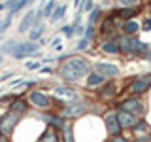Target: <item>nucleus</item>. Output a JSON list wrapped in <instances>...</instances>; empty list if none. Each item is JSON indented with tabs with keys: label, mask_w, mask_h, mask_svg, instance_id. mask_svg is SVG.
Instances as JSON below:
<instances>
[{
	"label": "nucleus",
	"mask_w": 151,
	"mask_h": 142,
	"mask_svg": "<svg viewBox=\"0 0 151 142\" xmlns=\"http://www.w3.org/2000/svg\"><path fill=\"white\" fill-rule=\"evenodd\" d=\"M87 72H89L87 61L79 59V57H76V59H70L68 63H64L63 68H60V76H63L66 82H76V80L83 78Z\"/></svg>",
	"instance_id": "obj_1"
},
{
	"label": "nucleus",
	"mask_w": 151,
	"mask_h": 142,
	"mask_svg": "<svg viewBox=\"0 0 151 142\" xmlns=\"http://www.w3.org/2000/svg\"><path fill=\"white\" fill-rule=\"evenodd\" d=\"M119 47H121V51L123 53H127V55H144L147 53V49H149V44H144V42H140L138 38H134V36H121L119 38Z\"/></svg>",
	"instance_id": "obj_2"
},
{
	"label": "nucleus",
	"mask_w": 151,
	"mask_h": 142,
	"mask_svg": "<svg viewBox=\"0 0 151 142\" xmlns=\"http://www.w3.org/2000/svg\"><path fill=\"white\" fill-rule=\"evenodd\" d=\"M119 110H125V112H129V114H132V116L140 117V120H142V116H144V114H145L144 102H142L140 99H136V97L125 99V101H123V102L119 104Z\"/></svg>",
	"instance_id": "obj_3"
},
{
	"label": "nucleus",
	"mask_w": 151,
	"mask_h": 142,
	"mask_svg": "<svg viewBox=\"0 0 151 142\" xmlns=\"http://www.w3.org/2000/svg\"><path fill=\"white\" fill-rule=\"evenodd\" d=\"M28 55L40 57V53H38V44H34V42H17L12 57H15V59H25Z\"/></svg>",
	"instance_id": "obj_4"
},
{
	"label": "nucleus",
	"mask_w": 151,
	"mask_h": 142,
	"mask_svg": "<svg viewBox=\"0 0 151 142\" xmlns=\"http://www.w3.org/2000/svg\"><path fill=\"white\" fill-rule=\"evenodd\" d=\"M147 89H151V74L147 76H140V78L132 80L129 85V91L132 95H144Z\"/></svg>",
	"instance_id": "obj_5"
},
{
	"label": "nucleus",
	"mask_w": 151,
	"mask_h": 142,
	"mask_svg": "<svg viewBox=\"0 0 151 142\" xmlns=\"http://www.w3.org/2000/svg\"><path fill=\"white\" fill-rule=\"evenodd\" d=\"M17 121H19V116H17V114H13V112L2 116V117H0V133L9 135V133L13 131V127L17 125Z\"/></svg>",
	"instance_id": "obj_6"
},
{
	"label": "nucleus",
	"mask_w": 151,
	"mask_h": 142,
	"mask_svg": "<svg viewBox=\"0 0 151 142\" xmlns=\"http://www.w3.org/2000/svg\"><path fill=\"white\" fill-rule=\"evenodd\" d=\"M104 123H106V129L110 133L111 136H119L121 135V125H119V120H117V114L115 112H110L106 114V117H104Z\"/></svg>",
	"instance_id": "obj_7"
},
{
	"label": "nucleus",
	"mask_w": 151,
	"mask_h": 142,
	"mask_svg": "<svg viewBox=\"0 0 151 142\" xmlns=\"http://www.w3.org/2000/svg\"><path fill=\"white\" fill-rule=\"evenodd\" d=\"M94 72L104 76V78H115L119 74V66L110 64V63H98V64H94Z\"/></svg>",
	"instance_id": "obj_8"
},
{
	"label": "nucleus",
	"mask_w": 151,
	"mask_h": 142,
	"mask_svg": "<svg viewBox=\"0 0 151 142\" xmlns=\"http://www.w3.org/2000/svg\"><path fill=\"white\" fill-rule=\"evenodd\" d=\"M117 120H119L121 129H132V127H134L136 123L140 121V117L132 116V114L125 112V110H119V112H117Z\"/></svg>",
	"instance_id": "obj_9"
},
{
	"label": "nucleus",
	"mask_w": 151,
	"mask_h": 142,
	"mask_svg": "<svg viewBox=\"0 0 151 142\" xmlns=\"http://www.w3.org/2000/svg\"><path fill=\"white\" fill-rule=\"evenodd\" d=\"M140 13V8L134 6V8H121V9H115L113 12V17H121L123 21H130L132 17H136Z\"/></svg>",
	"instance_id": "obj_10"
},
{
	"label": "nucleus",
	"mask_w": 151,
	"mask_h": 142,
	"mask_svg": "<svg viewBox=\"0 0 151 142\" xmlns=\"http://www.w3.org/2000/svg\"><path fill=\"white\" fill-rule=\"evenodd\" d=\"M85 110H87V106L83 102H74V104H68L64 108V116L66 117H79Z\"/></svg>",
	"instance_id": "obj_11"
},
{
	"label": "nucleus",
	"mask_w": 151,
	"mask_h": 142,
	"mask_svg": "<svg viewBox=\"0 0 151 142\" xmlns=\"http://www.w3.org/2000/svg\"><path fill=\"white\" fill-rule=\"evenodd\" d=\"M28 101L34 104V106H38V108H47L49 106V99H47L44 93H40V91H32L30 97H28Z\"/></svg>",
	"instance_id": "obj_12"
},
{
	"label": "nucleus",
	"mask_w": 151,
	"mask_h": 142,
	"mask_svg": "<svg viewBox=\"0 0 151 142\" xmlns=\"http://www.w3.org/2000/svg\"><path fill=\"white\" fill-rule=\"evenodd\" d=\"M34 19H36V12L34 9H28L27 15L23 17L21 25H19V32H28L30 30V27H34Z\"/></svg>",
	"instance_id": "obj_13"
},
{
	"label": "nucleus",
	"mask_w": 151,
	"mask_h": 142,
	"mask_svg": "<svg viewBox=\"0 0 151 142\" xmlns=\"http://www.w3.org/2000/svg\"><path fill=\"white\" fill-rule=\"evenodd\" d=\"M53 95L57 99H60V101H74L78 95H76V91H72V89H66V87H53Z\"/></svg>",
	"instance_id": "obj_14"
},
{
	"label": "nucleus",
	"mask_w": 151,
	"mask_h": 142,
	"mask_svg": "<svg viewBox=\"0 0 151 142\" xmlns=\"http://www.w3.org/2000/svg\"><path fill=\"white\" fill-rule=\"evenodd\" d=\"M102 49H104V53H121V47H119V40L117 38H110L108 42H104V46H102Z\"/></svg>",
	"instance_id": "obj_15"
},
{
	"label": "nucleus",
	"mask_w": 151,
	"mask_h": 142,
	"mask_svg": "<svg viewBox=\"0 0 151 142\" xmlns=\"http://www.w3.org/2000/svg\"><path fill=\"white\" fill-rule=\"evenodd\" d=\"M117 95V85L115 83H106L104 89H100V99H113Z\"/></svg>",
	"instance_id": "obj_16"
},
{
	"label": "nucleus",
	"mask_w": 151,
	"mask_h": 142,
	"mask_svg": "<svg viewBox=\"0 0 151 142\" xmlns=\"http://www.w3.org/2000/svg\"><path fill=\"white\" fill-rule=\"evenodd\" d=\"M138 30H140V25L136 21H132V19L123 23V32H125V36H134Z\"/></svg>",
	"instance_id": "obj_17"
},
{
	"label": "nucleus",
	"mask_w": 151,
	"mask_h": 142,
	"mask_svg": "<svg viewBox=\"0 0 151 142\" xmlns=\"http://www.w3.org/2000/svg\"><path fill=\"white\" fill-rule=\"evenodd\" d=\"M42 117L49 125H53L55 129H64V117H60V116H42Z\"/></svg>",
	"instance_id": "obj_18"
},
{
	"label": "nucleus",
	"mask_w": 151,
	"mask_h": 142,
	"mask_svg": "<svg viewBox=\"0 0 151 142\" xmlns=\"http://www.w3.org/2000/svg\"><path fill=\"white\" fill-rule=\"evenodd\" d=\"M147 131H149V125H147V121H145V120H140L134 127H132V133H134L136 136H145V133H147Z\"/></svg>",
	"instance_id": "obj_19"
},
{
	"label": "nucleus",
	"mask_w": 151,
	"mask_h": 142,
	"mask_svg": "<svg viewBox=\"0 0 151 142\" xmlns=\"http://www.w3.org/2000/svg\"><path fill=\"white\" fill-rule=\"evenodd\" d=\"M104 76H100V74H96V72H91L89 74V78H87V87H96V85H100V83H104Z\"/></svg>",
	"instance_id": "obj_20"
},
{
	"label": "nucleus",
	"mask_w": 151,
	"mask_h": 142,
	"mask_svg": "<svg viewBox=\"0 0 151 142\" xmlns=\"http://www.w3.org/2000/svg\"><path fill=\"white\" fill-rule=\"evenodd\" d=\"M9 112L17 114V116H21V114H25V112H27V102L19 99V101H15V102L12 104V110H9Z\"/></svg>",
	"instance_id": "obj_21"
},
{
	"label": "nucleus",
	"mask_w": 151,
	"mask_h": 142,
	"mask_svg": "<svg viewBox=\"0 0 151 142\" xmlns=\"http://www.w3.org/2000/svg\"><path fill=\"white\" fill-rule=\"evenodd\" d=\"M66 15V6H57L55 12L51 13V23H57L59 19H63Z\"/></svg>",
	"instance_id": "obj_22"
},
{
	"label": "nucleus",
	"mask_w": 151,
	"mask_h": 142,
	"mask_svg": "<svg viewBox=\"0 0 151 142\" xmlns=\"http://www.w3.org/2000/svg\"><path fill=\"white\" fill-rule=\"evenodd\" d=\"M42 32H44V27H42V25H34L30 30H28V38H30L32 42H36L38 38L42 36Z\"/></svg>",
	"instance_id": "obj_23"
},
{
	"label": "nucleus",
	"mask_w": 151,
	"mask_h": 142,
	"mask_svg": "<svg viewBox=\"0 0 151 142\" xmlns=\"http://www.w3.org/2000/svg\"><path fill=\"white\" fill-rule=\"evenodd\" d=\"M40 142H59V140H57V133L53 129H47L44 135H42Z\"/></svg>",
	"instance_id": "obj_24"
},
{
	"label": "nucleus",
	"mask_w": 151,
	"mask_h": 142,
	"mask_svg": "<svg viewBox=\"0 0 151 142\" xmlns=\"http://www.w3.org/2000/svg\"><path fill=\"white\" fill-rule=\"evenodd\" d=\"M30 2H34V0H19V2L15 4V6H13L12 9H9V15H13V13H19V12H21L23 8H27V6H28Z\"/></svg>",
	"instance_id": "obj_25"
},
{
	"label": "nucleus",
	"mask_w": 151,
	"mask_h": 142,
	"mask_svg": "<svg viewBox=\"0 0 151 142\" xmlns=\"http://www.w3.org/2000/svg\"><path fill=\"white\" fill-rule=\"evenodd\" d=\"M55 0H49V2H47L45 4V6H44V9H42V15H45V17H49L51 15V13H53L55 12Z\"/></svg>",
	"instance_id": "obj_26"
},
{
	"label": "nucleus",
	"mask_w": 151,
	"mask_h": 142,
	"mask_svg": "<svg viewBox=\"0 0 151 142\" xmlns=\"http://www.w3.org/2000/svg\"><path fill=\"white\" fill-rule=\"evenodd\" d=\"M98 17H100V8L91 9V15H89V23H87V25H89V27H93L94 23L98 21Z\"/></svg>",
	"instance_id": "obj_27"
},
{
	"label": "nucleus",
	"mask_w": 151,
	"mask_h": 142,
	"mask_svg": "<svg viewBox=\"0 0 151 142\" xmlns=\"http://www.w3.org/2000/svg\"><path fill=\"white\" fill-rule=\"evenodd\" d=\"M91 8H93V0H81L79 6H78V13L81 15V12H87V9H91Z\"/></svg>",
	"instance_id": "obj_28"
},
{
	"label": "nucleus",
	"mask_w": 151,
	"mask_h": 142,
	"mask_svg": "<svg viewBox=\"0 0 151 142\" xmlns=\"http://www.w3.org/2000/svg\"><path fill=\"white\" fill-rule=\"evenodd\" d=\"M15 46H17V42H15V40H9V42H6V44H4L2 51H4V53H8V55H12V53H13V49H15Z\"/></svg>",
	"instance_id": "obj_29"
},
{
	"label": "nucleus",
	"mask_w": 151,
	"mask_h": 142,
	"mask_svg": "<svg viewBox=\"0 0 151 142\" xmlns=\"http://www.w3.org/2000/svg\"><path fill=\"white\" fill-rule=\"evenodd\" d=\"M9 23H12V15H8L2 23H0V32H6L8 28H9Z\"/></svg>",
	"instance_id": "obj_30"
},
{
	"label": "nucleus",
	"mask_w": 151,
	"mask_h": 142,
	"mask_svg": "<svg viewBox=\"0 0 151 142\" xmlns=\"http://www.w3.org/2000/svg\"><path fill=\"white\" fill-rule=\"evenodd\" d=\"M142 30H145V32H151V17L144 19V23H142Z\"/></svg>",
	"instance_id": "obj_31"
},
{
	"label": "nucleus",
	"mask_w": 151,
	"mask_h": 142,
	"mask_svg": "<svg viewBox=\"0 0 151 142\" xmlns=\"http://www.w3.org/2000/svg\"><path fill=\"white\" fill-rule=\"evenodd\" d=\"M121 4L125 8H134L136 4H138V0H121Z\"/></svg>",
	"instance_id": "obj_32"
},
{
	"label": "nucleus",
	"mask_w": 151,
	"mask_h": 142,
	"mask_svg": "<svg viewBox=\"0 0 151 142\" xmlns=\"http://www.w3.org/2000/svg\"><path fill=\"white\" fill-rule=\"evenodd\" d=\"M87 46H89V38H83V40L78 42V49H85Z\"/></svg>",
	"instance_id": "obj_33"
},
{
	"label": "nucleus",
	"mask_w": 151,
	"mask_h": 142,
	"mask_svg": "<svg viewBox=\"0 0 151 142\" xmlns=\"http://www.w3.org/2000/svg\"><path fill=\"white\" fill-rule=\"evenodd\" d=\"M63 32L66 36H70V34H74V27L72 25H66V27H63Z\"/></svg>",
	"instance_id": "obj_34"
},
{
	"label": "nucleus",
	"mask_w": 151,
	"mask_h": 142,
	"mask_svg": "<svg viewBox=\"0 0 151 142\" xmlns=\"http://www.w3.org/2000/svg\"><path fill=\"white\" fill-rule=\"evenodd\" d=\"M27 68H28V70H36V68H40V63H34V61H30V63H27Z\"/></svg>",
	"instance_id": "obj_35"
},
{
	"label": "nucleus",
	"mask_w": 151,
	"mask_h": 142,
	"mask_svg": "<svg viewBox=\"0 0 151 142\" xmlns=\"http://www.w3.org/2000/svg\"><path fill=\"white\" fill-rule=\"evenodd\" d=\"M66 142H74V136H72V129L66 127Z\"/></svg>",
	"instance_id": "obj_36"
},
{
	"label": "nucleus",
	"mask_w": 151,
	"mask_h": 142,
	"mask_svg": "<svg viewBox=\"0 0 151 142\" xmlns=\"http://www.w3.org/2000/svg\"><path fill=\"white\" fill-rule=\"evenodd\" d=\"M132 142H151V138H149L147 135H145V136H136V138L132 140Z\"/></svg>",
	"instance_id": "obj_37"
},
{
	"label": "nucleus",
	"mask_w": 151,
	"mask_h": 142,
	"mask_svg": "<svg viewBox=\"0 0 151 142\" xmlns=\"http://www.w3.org/2000/svg\"><path fill=\"white\" fill-rule=\"evenodd\" d=\"M13 76H15V72H8V74L0 76V82H6V80H9V78H13Z\"/></svg>",
	"instance_id": "obj_38"
},
{
	"label": "nucleus",
	"mask_w": 151,
	"mask_h": 142,
	"mask_svg": "<svg viewBox=\"0 0 151 142\" xmlns=\"http://www.w3.org/2000/svg\"><path fill=\"white\" fill-rule=\"evenodd\" d=\"M110 142H127V138H123V136L119 135V136H113V138H111Z\"/></svg>",
	"instance_id": "obj_39"
},
{
	"label": "nucleus",
	"mask_w": 151,
	"mask_h": 142,
	"mask_svg": "<svg viewBox=\"0 0 151 142\" xmlns=\"http://www.w3.org/2000/svg\"><path fill=\"white\" fill-rule=\"evenodd\" d=\"M145 59L151 63V46H149V49H147V53H145Z\"/></svg>",
	"instance_id": "obj_40"
},
{
	"label": "nucleus",
	"mask_w": 151,
	"mask_h": 142,
	"mask_svg": "<svg viewBox=\"0 0 151 142\" xmlns=\"http://www.w3.org/2000/svg\"><path fill=\"white\" fill-rule=\"evenodd\" d=\"M42 72H44V74H49L51 72V66H49V68H47V66H45V68H42Z\"/></svg>",
	"instance_id": "obj_41"
},
{
	"label": "nucleus",
	"mask_w": 151,
	"mask_h": 142,
	"mask_svg": "<svg viewBox=\"0 0 151 142\" xmlns=\"http://www.w3.org/2000/svg\"><path fill=\"white\" fill-rule=\"evenodd\" d=\"M0 142H8L6 138H4V136H0Z\"/></svg>",
	"instance_id": "obj_42"
},
{
	"label": "nucleus",
	"mask_w": 151,
	"mask_h": 142,
	"mask_svg": "<svg viewBox=\"0 0 151 142\" xmlns=\"http://www.w3.org/2000/svg\"><path fill=\"white\" fill-rule=\"evenodd\" d=\"M4 8H6V6H4V4H0V9H4Z\"/></svg>",
	"instance_id": "obj_43"
},
{
	"label": "nucleus",
	"mask_w": 151,
	"mask_h": 142,
	"mask_svg": "<svg viewBox=\"0 0 151 142\" xmlns=\"http://www.w3.org/2000/svg\"><path fill=\"white\" fill-rule=\"evenodd\" d=\"M149 9H151V0H149Z\"/></svg>",
	"instance_id": "obj_44"
}]
</instances>
